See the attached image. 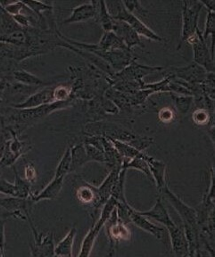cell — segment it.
<instances>
[{"label":"cell","mask_w":215,"mask_h":257,"mask_svg":"<svg viewBox=\"0 0 215 257\" xmlns=\"http://www.w3.org/2000/svg\"><path fill=\"white\" fill-rule=\"evenodd\" d=\"M24 4L26 5L32 12L34 13L39 21H42L44 19V16L42 13L52 12L53 7L50 4H47L44 2L40 1H24Z\"/></svg>","instance_id":"obj_34"},{"label":"cell","mask_w":215,"mask_h":257,"mask_svg":"<svg viewBox=\"0 0 215 257\" xmlns=\"http://www.w3.org/2000/svg\"><path fill=\"white\" fill-rule=\"evenodd\" d=\"M165 228L171 239V248L176 255L189 256L188 242L183 227H179L174 221H171Z\"/></svg>","instance_id":"obj_11"},{"label":"cell","mask_w":215,"mask_h":257,"mask_svg":"<svg viewBox=\"0 0 215 257\" xmlns=\"http://www.w3.org/2000/svg\"><path fill=\"white\" fill-rule=\"evenodd\" d=\"M146 155L147 154H145L143 157H134V158L130 159V160L124 159L123 164H122V168L126 169V170H128V169L138 170V171L144 173L146 176L148 177V179L153 181L148 162L145 159Z\"/></svg>","instance_id":"obj_28"},{"label":"cell","mask_w":215,"mask_h":257,"mask_svg":"<svg viewBox=\"0 0 215 257\" xmlns=\"http://www.w3.org/2000/svg\"><path fill=\"white\" fill-rule=\"evenodd\" d=\"M5 256V252H3V250L0 247V257Z\"/></svg>","instance_id":"obj_44"},{"label":"cell","mask_w":215,"mask_h":257,"mask_svg":"<svg viewBox=\"0 0 215 257\" xmlns=\"http://www.w3.org/2000/svg\"><path fill=\"white\" fill-rule=\"evenodd\" d=\"M112 3L116 7L115 13L111 14L114 19L124 21L125 23H127L140 36L145 37L148 40H154V41L164 40L162 37L159 36L152 29L149 28L147 24H144L138 16L133 15L132 13L129 12L122 1H116Z\"/></svg>","instance_id":"obj_3"},{"label":"cell","mask_w":215,"mask_h":257,"mask_svg":"<svg viewBox=\"0 0 215 257\" xmlns=\"http://www.w3.org/2000/svg\"><path fill=\"white\" fill-rule=\"evenodd\" d=\"M71 162H72L71 147H68L67 149H65V152L56 167V173L54 177H65L68 173H70Z\"/></svg>","instance_id":"obj_33"},{"label":"cell","mask_w":215,"mask_h":257,"mask_svg":"<svg viewBox=\"0 0 215 257\" xmlns=\"http://www.w3.org/2000/svg\"><path fill=\"white\" fill-rule=\"evenodd\" d=\"M121 170L122 168H113L109 170L108 176L102 182V184L100 185V187L97 188V192L99 197L98 208H102V206L105 204V202L111 197L112 191L116 185Z\"/></svg>","instance_id":"obj_19"},{"label":"cell","mask_w":215,"mask_h":257,"mask_svg":"<svg viewBox=\"0 0 215 257\" xmlns=\"http://www.w3.org/2000/svg\"><path fill=\"white\" fill-rule=\"evenodd\" d=\"M104 227H106V233L109 238V251L108 255L114 256L116 254V245L121 240H129L131 232L123 221L118 219L117 210L114 209L111 216L109 217Z\"/></svg>","instance_id":"obj_8"},{"label":"cell","mask_w":215,"mask_h":257,"mask_svg":"<svg viewBox=\"0 0 215 257\" xmlns=\"http://www.w3.org/2000/svg\"><path fill=\"white\" fill-rule=\"evenodd\" d=\"M171 97L173 98L176 108L180 114H186L194 103V97L192 96H184V95H178L175 93L171 94Z\"/></svg>","instance_id":"obj_32"},{"label":"cell","mask_w":215,"mask_h":257,"mask_svg":"<svg viewBox=\"0 0 215 257\" xmlns=\"http://www.w3.org/2000/svg\"><path fill=\"white\" fill-rule=\"evenodd\" d=\"M24 179L32 184L34 181H36V168L32 163H28L24 167Z\"/></svg>","instance_id":"obj_40"},{"label":"cell","mask_w":215,"mask_h":257,"mask_svg":"<svg viewBox=\"0 0 215 257\" xmlns=\"http://www.w3.org/2000/svg\"><path fill=\"white\" fill-rule=\"evenodd\" d=\"M145 159L148 162L149 170L151 173L153 181L156 183L158 190L163 189L166 182V164L163 161L158 160L154 157L146 155Z\"/></svg>","instance_id":"obj_18"},{"label":"cell","mask_w":215,"mask_h":257,"mask_svg":"<svg viewBox=\"0 0 215 257\" xmlns=\"http://www.w3.org/2000/svg\"><path fill=\"white\" fill-rule=\"evenodd\" d=\"M12 167L15 173L14 185L16 188V197H21V198H29L32 195V183H30L25 179L21 178L15 165H13Z\"/></svg>","instance_id":"obj_29"},{"label":"cell","mask_w":215,"mask_h":257,"mask_svg":"<svg viewBox=\"0 0 215 257\" xmlns=\"http://www.w3.org/2000/svg\"><path fill=\"white\" fill-rule=\"evenodd\" d=\"M108 138V137H106ZM109 141H111L112 144L115 147V149L119 153L120 156L123 157L124 159H132L134 157H143L145 155L144 151H140L139 149H136L131 145L124 143L122 141H116L111 138H108Z\"/></svg>","instance_id":"obj_27"},{"label":"cell","mask_w":215,"mask_h":257,"mask_svg":"<svg viewBox=\"0 0 215 257\" xmlns=\"http://www.w3.org/2000/svg\"><path fill=\"white\" fill-rule=\"evenodd\" d=\"M71 157L72 162L70 173H74L86 164H88V162H90L86 152L84 143L76 144L71 147Z\"/></svg>","instance_id":"obj_23"},{"label":"cell","mask_w":215,"mask_h":257,"mask_svg":"<svg viewBox=\"0 0 215 257\" xmlns=\"http://www.w3.org/2000/svg\"><path fill=\"white\" fill-rule=\"evenodd\" d=\"M125 8L127 9L129 12L132 13L133 15L135 14H140L142 16H147L148 11L141 6L139 1H122Z\"/></svg>","instance_id":"obj_38"},{"label":"cell","mask_w":215,"mask_h":257,"mask_svg":"<svg viewBox=\"0 0 215 257\" xmlns=\"http://www.w3.org/2000/svg\"><path fill=\"white\" fill-rule=\"evenodd\" d=\"M85 133L86 135H101L122 141L131 145L140 151H144L145 149H148L154 142L152 138L140 136L126 128H122L121 126L112 123H90L86 127Z\"/></svg>","instance_id":"obj_2"},{"label":"cell","mask_w":215,"mask_h":257,"mask_svg":"<svg viewBox=\"0 0 215 257\" xmlns=\"http://www.w3.org/2000/svg\"><path fill=\"white\" fill-rule=\"evenodd\" d=\"M65 177H54L43 190L39 194H32L30 198L34 204L42 200H55L59 196L64 186Z\"/></svg>","instance_id":"obj_17"},{"label":"cell","mask_w":215,"mask_h":257,"mask_svg":"<svg viewBox=\"0 0 215 257\" xmlns=\"http://www.w3.org/2000/svg\"><path fill=\"white\" fill-rule=\"evenodd\" d=\"M77 229L72 227L66 236L55 246V256H72V248L75 240Z\"/></svg>","instance_id":"obj_24"},{"label":"cell","mask_w":215,"mask_h":257,"mask_svg":"<svg viewBox=\"0 0 215 257\" xmlns=\"http://www.w3.org/2000/svg\"><path fill=\"white\" fill-rule=\"evenodd\" d=\"M84 146H85L86 152H87L88 159L90 162L95 161V162H98L101 164H105V157H104V153L103 151H101L100 149L91 144L84 143Z\"/></svg>","instance_id":"obj_35"},{"label":"cell","mask_w":215,"mask_h":257,"mask_svg":"<svg viewBox=\"0 0 215 257\" xmlns=\"http://www.w3.org/2000/svg\"><path fill=\"white\" fill-rule=\"evenodd\" d=\"M165 199L171 204L173 208L178 212L181 220L183 221V226H191L194 228H199L198 220H197V212L196 209L190 207L186 203H184L178 196L171 191L168 184L165 185L163 189L159 191Z\"/></svg>","instance_id":"obj_7"},{"label":"cell","mask_w":215,"mask_h":257,"mask_svg":"<svg viewBox=\"0 0 215 257\" xmlns=\"http://www.w3.org/2000/svg\"><path fill=\"white\" fill-rule=\"evenodd\" d=\"M4 102V100H3V97H2V95L0 94V105H1V104Z\"/></svg>","instance_id":"obj_45"},{"label":"cell","mask_w":215,"mask_h":257,"mask_svg":"<svg viewBox=\"0 0 215 257\" xmlns=\"http://www.w3.org/2000/svg\"><path fill=\"white\" fill-rule=\"evenodd\" d=\"M1 169H2V168H1V167H0V176H1Z\"/></svg>","instance_id":"obj_46"},{"label":"cell","mask_w":215,"mask_h":257,"mask_svg":"<svg viewBox=\"0 0 215 257\" xmlns=\"http://www.w3.org/2000/svg\"><path fill=\"white\" fill-rule=\"evenodd\" d=\"M214 24L215 13L213 11H208L204 31L202 32L203 40H206L209 36L214 37Z\"/></svg>","instance_id":"obj_37"},{"label":"cell","mask_w":215,"mask_h":257,"mask_svg":"<svg viewBox=\"0 0 215 257\" xmlns=\"http://www.w3.org/2000/svg\"><path fill=\"white\" fill-rule=\"evenodd\" d=\"M2 133L8 134L9 138L7 141L3 156L0 159V167H12L16 161L32 149V146L26 141H21L19 135L14 131L9 130Z\"/></svg>","instance_id":"obj_6"},{"label":"cell","mask_w":215,"mask_h":257,"mask_svg":"<svg viewBox=\"0 0 215 257\" xmlns=\"http://www.w3.org/2000/svg\"><path fill=\"white\" fill-rule=\"evenodd\" d=\"M22 30H24V28H22L16 24L13 16L5 11L4 8L0 3V35L10 34Z\"/></svg>","instance_id":"obj_26"},{"label":"cell","mask_w":215,"mask_h":257,"mask_svg":"<svg viewBox=\"0 0 215 257\" xmlns=\"http://www.w3.org/2000/svg\"><path fill=\"white\" fill-rule=\"evenodd\" d=\"M201 4L203 5V8H207L208 11H213L214 12V0H207V1H200Z\"/></svg>","instance_id":"obj_43"},{"label":"cell","mask_w":215,"mask_h":257,"mask_svg":"<svg viewBox=\"0 0 215 257\" xmlns=\"http://www.w3.org/2000/svg\"><path fill=\"white\" fill-rule=\"evenodd\" d=\"M158 118L162 122L170 123L175 119V114L171 109L165 107V108L160 110L159 113H158Z\"/></svg>","instance_id":"obj_41"},{"label":"cell","mask_w":215,"mask_h":257,"mask_svg":"<svg viewBox=\"0 0 215 257\" xmlns=\"http://www.w3.org/2000/svg\"><path fill=\"white\" fill-rule=\"evenodd\" d=\"M208 73L203 67L192 62L184 67H171L170 75L189 84H202L206 80Z\"/></svg>","instance_id":"obj_10"},{"label":"cell","mask_w":215,"mask_h":257,"mask_svg":"<svg viewBox=\"0 0 215 257\" xmlns=\"http://www.w3.org/2000/svg\"><path fill=\"white\" fill-rule=\"evenodd\" d=\"M131 222L146 232L150 233L158 240L167 242L168 232L166 228L154 224L147 217H144L134 208L131 209Z\"/></svg>","instance_id":"obj_14"},{"label":"cell","mask_w":215,"mask_h":257,"mask_svg":"<svg viewBox=\"0 0 215 257\" xmlns=\"http://www.w3.org/2000/svg\"><path fill=\"white\" fill-rule=\"evenodd\" d=\"M126 169L122 168L119 173L118 179L116 181V185L112 191L111 197H114L117 203H128L126 197L124 195V184H125V178H126Z\"/></svg>","instance_id":"obj_31"},{"label":"cell","mask_w":215,"mask_h":257,"mask_svg":"<svg viewBox=\"0 0 215 257\" xmlns=\"http://www.w3.org/2000/svg\"><path fill=\"white\" fill-rule=\"evenodd\" d=\"M163 67H157V66H147L143 64H138L136 61H132L131 64L128 65L126 68L122 70L121 72L116 74L119 76L120 79L123 78L126 80H138L139 82L141 81L143 77L148 75L152 72H157L163 70Z\"/></svg>","instance_id":"obj_16"},{"label":"cell","mask_w":215,"mask_h":257,"mask_svg":"<svg viewBox=\"0 0 215 257\" xmlns=\"http://www.w3.org/2000/svg\"><path fill=\"white\" fill-rule=\"evenodd\" d=\"M187 43L192 45L194 63L203 67L207 72H214V59H213V44L211 49L208 48L206 40H203L202 32L198 29L195 35L187 40Z\"/></svg>","instance_id":"obj_5"},{"label":"cell","mask_w":215,"mask_h":257,"mask_svg":"<svg viewBox=\"0 0 215 257\" xmlns=\"http://www.w3.org/2000/svg\"><path fill=\"white\" fill-rule=\"evenodd\" d=\"M77 198L84 205H94L96 210H99L98 208V203H99V197L97 192V187H95L90 183L83 181L82 184H80L77 191H76Z\"/></svg>","instance_id":"obj_21"},{"label":"cell","mask_w":215,"mask_h":257,"mask_svg":"<svg viewBox=\"0 0 215 257\" xmlns=\"http://www.w3.org/2000/svg\"><path fill=\"white\" fill-rule=\"evenodd\" d=\"M99 8V1H91L88 3L77 6L72 9L71 16L63 21V24H77L84 23L87 21L96 18Z\"/></svg>","instance_id":"obj_12"},{"label":"cell","mask_w":215,"mask_h":257,"mask_svg":"<svg viewBox=\"0 0 215 257\" xmlns=\"http://www.w3.org/2000/svg\"><path fill=\"white\" fill-rule=\"evenodd\" d=\"M138 212L142 216L147 217L148 219L157 221L163 226H167L169 223H171V221H173L169 214L167 209L163 205V199L161 196L156 199V204L150 210L146 212H140V211Z\"/></svg>","instance_id":"obj_20"},{"label":"cell","mask_w":215,"mask_h":257,"mask_svg":"<svg viewBox=\"0 0 215 257\" xmlns=\"http://www.w3.org/2000/svg\"><path fill=\"white\" fill-rule=\"evenodd\" d=\"M54 88L55 87L46 86L44 88H42L28 96L22 103L11 104L9 106L16 109L34 108V107H38V106L43 105V104L53 103V102H55L54 100Z\"/></svg>","instance_id":"obj_15"},{"label":"cell","mask_w":215,"mask_h":257,"mask_svg":"<svg viewBox=\"0 0 215 257\" xmlns=\"http://www.w3.org/2000/svg\"><path fill=\"white\" fill-rule=\"evenodd\" d=\"M75 98L53 102L34 108L16 109L8 106L0 111V126L2 132L14 131L18 135L26 128L32 127L39 121L50 115L53 112L72 106Z\"/></svg>","instance_id":"obj_1"},{"label":"cell","mask_w":215,"mask_h":257,"mask_svg":"<svg viewBox=\"0 0 215 257\" xmlns=\"http://www.w3.org/2000/svg\"><path fill=\"white\" fill-rule=\"evenodd\" d=\"M104 222L101 220H97L95 221V223L92 225L91 228L88 230L86 237H84L81 247H80V252L79 253V256H89L91 254L92 250L95 245L96 238L98 237L101 229L104 228Z\"/></svg>","instance_id":"obj_22"},{"label":"cell","mask_w":215,"mask_h":257,"mask_svg":"<svg viewBox=\"0 0 215 257\" xmlns=\"http://www.w3.org/2000/svg\"><path fill=\"white\" fill-rule=\"evenodd\" d=\"M112 32H115L130 50L136 46L143 48L144 45L140 40V36L133 29L124 21L114 19Z\"/></svg>","instance_id":"obj_13"},{"label":"cell","mask_w":215,"mask_h":257,"mask_svg":"<svg viewBox=\"0 0 215 257\" xmlns=\"http://www.w3.org/2000/svg\"><path fill=\"white\" fill-rule=\"evenodd\" d=\"M13 80L21 83V84L31 86V87H43L48 86V83H46L44 80H41L39 77L32 74L31 72H27L23 69H17L12 73Z\"/></svg>","instance_id":"obj_25"},{"label":"cell","mask_w":215,"mask_h":257,"mask_svg":"<svg viewBox=\"0 0 215 257\" xmlns=\"http://www.w3.org/2000/svg\"><path fill=\"white\" fill-rule=\"evenodd\" d=\"M212 112H209L207 109L198 108L193 114V120L198 125H207L209 121H212Z\"/></svg>","instance_id":"obj_36"},{"label":"cell","mask_w":215,"mask_h":257,"mask_svg":"<svg viewBox=\"0 0 215 257\" xmlns=\"http://www.w3.org/2000/svg\"><path fill=\"white\" fill-rule=\"evenodd\" d=\"M96 19L99 22L104 32H111L114 18L108 10L105 1L103 0L99 1V8H98V13Z\"/></svg>","instance_id":"obj_30"},{"label":"cell","mask_w":215,"mask_h":257,"mask_svg":"<svg viewBox=\"0 0 215 257\" xmlns=\"http://www.w3.org/2000/svg\"><path fill=\"white\" fill-rule=\"evenodd\" d=\"M182 30L181 40L178 49L184 42H187L191 37L194 36L198 30V20L200 13L203 8L200 1H182Z\"/></svg>","instance_id":"obj_4"},{"label":"cell","mask_w":215,"mask_h":257,"mask_svg":"<svg viewBox=\"0 0 215 257\" xmlns=\"http://www.w3.org/2000/svg\"><path fill=\"white\" fill-rule=\"evenodd\" d=\"M32 229V235L34 241L30 244L31 255L33 257L55 256V241L54 234H39L35 226L32 222V219L28 221Z\"/></svg>","instance_id":"obj_9"},{"label":"cell","mask_w":215,"mask_h":257,"mask_svg":"<svg viewBox=\"0 0 215 257\" xmlns=\"http://www.w3.org/2000/svg\"><path fill=\"white\" fill-rule=\"evenodd\" d=\"M8 135L6 133H1L0 134V159L3 156V153L5 151V148H6V144H7V141H8Z\"/></svg>","instance_id":"obj_42"},{"label":"cell","mask_w":215,"mask_h":257,"mask_svg":"<svg viewBox=\"0 0 215 257\" xmlns=\"http://www.w3.org/2000/svg\"><path fill=\"white\" fill-rule=\"evenodd\" d=\"M0 194L8 197H16V188L14 183L6 181L5 179H0Z\"/></svg>","instance_id":"obj_39"}]
</instances>
